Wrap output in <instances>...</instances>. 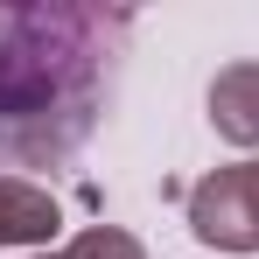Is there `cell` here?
I'll use <instances>...</instances> for the list:
<instances>
[{"instance_id":"3","label":"cell","mask_w":259,"mask_h":259,"mask_svg":"<svg viewBox=\"0 0 259 259\" xmlns=\"http://www.w3.org/2000/svg\"><path fill=\"white\" fill-rule=\"evenodd\" d=\"M210 126L231 147H259V63H224L210 77Z\"/></svg>"},{"instance_id":"4","label":"cell","mask_w":259,"mask_h":259,"mask_svg":"<svg viewBox=\"0 0 259 259\" xmlns=\"http://www.w3.org/2000/svg\"><path fill=\"white\" fill-rule=\"evenodd\" d=\"M56 224H63V210L49 189L0 175V245H42V238H56Z\"/></svg>"},{"instance_id":"5","label":"cell","mask_w":259,"mask_h":259,"mask_svg":"<svg viewBox=\"0 0 259 259\" xmlns=\"http://www.w3.org/2000/svg\"><path fill=\"white\" fill-rule=\"evenodd\" d=\"M63 259H147V252H140V238L119 231V224H91V231H77V238L63 245Z\"/></svg>"},{"instance_id":"6","label":"cell","mask_w":259,"mask_h":259,"mask_svg":"<svg viewBox=\"0 0 259 259\" xmlns=\"http://www.w3.org/2000/svg\"><path fill=\"white\" fill-rule=\"evenodd\" d=\"M49 259H63V252H49Z\"/></svg>"},{"instance_id":"2","label":"cell","mask_w":259,"mask_h":259,"mask_svg":"<svg viewBox=\"0 0 259 259\" xmlns=\"http://www.w3.org/2000/svg\"><path fill=\"white\" fill-rule=\"evenodd\" d=\"M189 231L217 252H259V154L210 168L189 189Z\"/></svg>"},{"instance_id":"1","label":"cell","mask_w":259,"mask_h":259,"mask_svg":"<svg viewBox=\"0 0 259 259\" xmlns=\"http://www.w3.org/2000/svg\"><path fill=\"white\" fill-rule=\"evenodd\" d=\"M126 35V7H0V154L21 168H63L112 105Z\"/></svg>"}]
</instances>
